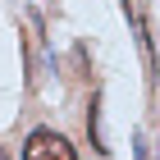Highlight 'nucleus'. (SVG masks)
<instances>
[{
  "mask_svg": "<svg viewBox=\"0 0 160 160\" xmlns=\"http://www.w3.org/2000/svg\"><path fill=\"white\" fill-rule=\"evenodd\" d=\"M0 160H5V151H0Z\"/></svg>",
  "mask_w": 160,
  "mask_h": 160,
  "instance_id": "nucleus-3",
  "label": "nucleus"
},
{
  "mask_svg": "<svg viewBox=\"0 0 160 160\" xmlns=\"http://www.w3.org/2000/svg\"><path fill=\"white\" fill-rule=\"evenodd\" d=\"M18 156L23 160H78V147L64 133H55V128H32V133L23 137Z\"/></svg>",
  "mask_w": 160,
  "mask_h": 160,
  "instance_id": "nucleus-1",
  "label": "nucleus"
},
{
  "mask_svg": "<svg viewBox=\"0 0 160 160\" xmlns=\"http://www.w3.org/2000/svg\"><path fill=\"white\" fill-rule=\"evenodd\" d=\"M87 133H92V147H96L101 156L110 151V147H105V137H101V110H96V101H92V114H87Z\"/></svg>",
  "mask_w": 160,
  "mask_h": 160,
  "instance_id": "nucleus-2",
  "label": "nucleus"
}]
</instances>
